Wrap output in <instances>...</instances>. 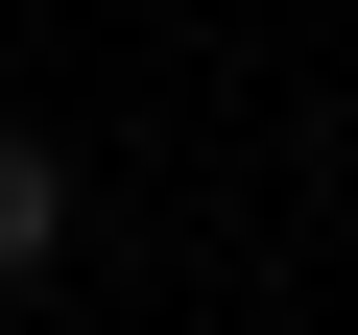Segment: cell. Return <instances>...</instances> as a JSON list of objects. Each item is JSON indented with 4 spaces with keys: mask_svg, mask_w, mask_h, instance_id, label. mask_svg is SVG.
Returning a JSON list of instances; mask_svg holds the SVG:
<instances>
[{
    "mask_svg": "<svg viewBox=\"0 0 358 335\" xmlns=\"http://www.w3.org/2000/svg\"><path fill=\"white\" fill-rule=\"evenodd\" d=\"M48 264H72V144H48V120H0V311H24Z\"/></svg>",
    "mask_w": 358,
    "mask_h": 335,
    "instance_id": "obj_1",
    "label": "cell"
}]
</instances>
